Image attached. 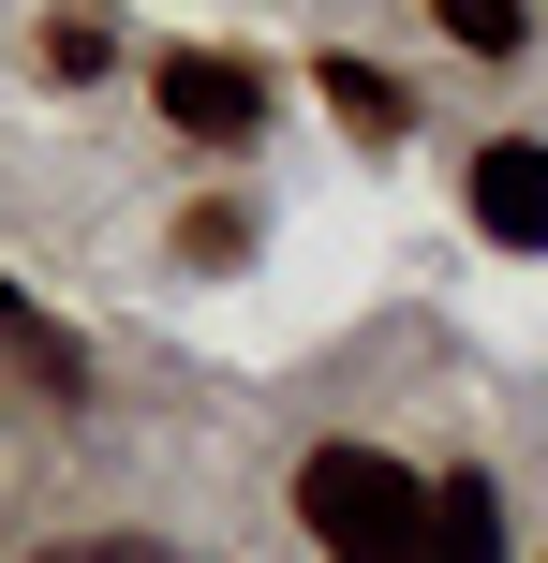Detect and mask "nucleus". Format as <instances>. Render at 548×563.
<instances>
[{
	"instance_id": "5",
	"label": "nucleus",
	"mask_w": 548,
	"mask_h": 563,
	"mask_svg": "<svg viewBox=\"0 0 548 563\" xmlns=\"http://www.w3.org/2000/svg\"><path fill=\"white\" fill-rule=\"evenodd\" d=\"M326 104H342V134H401V119H415L401 89L371 75V59H326Z\"/></svg>"
},
{
	"instance_id": "2",
	"label": "nucleus",
	"mask_w": 548,
	"mask_h": 563,
	"mask_svg": "<svg viewBox=\"0 0 548 563\" xmlns=\"http://www.w3.org/2000/svg\"><path fill=\"white\" fill-rule=\"evenodd\" d=\"M148 104H164L193 148H253V134H267V75H253V59H223V45H178L164 75H148Z\"/></svg>"
},
{
	"instance_id": "8",
	"label": "nucleus",
	"mask_w": 548,
	"mask_h": 563,
	"mask_svg": "<svg viewBox=\"0 0 548 563\" xmlns=\"http://www.w3.org/2000/svg\"><path fill=\"white\" fill-rule=\"evenodd\" d=\"M104 59H119L104 15H45V75H104Z\"/></svg>"
},
{
	"instance_id": "1",
	"label": "nucleus",
	"mask_w": 548,
	"mask_h": 563,
	"mask_svg": "<svg viewBox=\"0 0 548 563\" xmlns=\"http://www.w3.org/2000/svg\"><path fill=\"white\" fill-rule=\"evenodd\" d=\"M297 519H312L326 563H430L445 475H401L385 445H312V460H297Z\"/></svg>"
},
{
	"instance_id": "7",
	"label": "nucleus",
	"mask_w": 548,
	"mask_h": 563,
	"mask_svg": "<svg viewBox=\"0 0 548 563\" xmlns=\"http://www.w3.org/2000/svg\"><path fill=\"white\" fill-rule=\"evenodd\" d=\"M15 356H30V386H45V400H75V386H89V371H75V341H59L45 311H15Z\"/></svg>"
},
{
	"instance_id": "3",
	"label": "nucleus",
	"mask_w": 548,
	"mask_h": 563,
	"mask_svg": "<svg viewBox=\"0 0 548 563\" xmlns=\"http://www.w3.org/2000/svg\"><path fill=\"white\" fill-rule=\"evenodd\" d=\"M460 208H474V238H504V253H548V148L534 134H490L460 164Z\"/></svg>"
},
{
	"instance_id": "9",
	"label": "nucleus",
	"mask_w": 548,
	"mask_h": 563,
	"mask_svg": "<svg viewBox=\"0 0 548 563\" xmlns=\"http://www.w3.org/2000/svg\"><path fill=\"white\" fill-rule=\"evenodd\" d=\"M45 563H164L148 534H75V549H45Z\"/></svg>"
},
{
	"instance_id": "4",
	"label": "nucleus",
	"mask_w": 548,
	"mask_h": 563,
	"mask_svg": "<svg viewBox=\"0 0 548 563\" xmlns=\"http://www.w3.org/2000/svg\"><path fill=\"white\" fill-rule=\"evenodd\" d=\"M430 563H504V489H490V475H445V534H430Z\"/></svg>"
},
{
	"instance_id": "6",
	"label": "nucleus",
	"mask_w": 548,
	"mask_h": 563,
	"mask_svg": "<svg viewBox=\"0 0 548 563\" xmlns=\"http://www.w3.org/2000/svg\"><path fill=\"white\" fill-rule=\"evenodd\" d=\"M430 15H445V45H474V59H519L534 0H430Z\"/></svg>"
}]
</instances>
